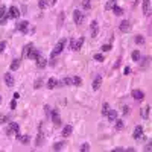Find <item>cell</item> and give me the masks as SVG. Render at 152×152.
Returning a JSON list of instances; mask_svg holds the SVG:
<instances>
[{"instance_id":"41","label":"cell","mask_w":152,"mask_h":152,"mask_svg":"<svg viewBox=\"0 0 152 152\" xmlns=\"http://www.w3.org/2000/svg\"><path fill=\"white\" fill-rule=\"evenodd\" d=\"M5 47H6V43H5V41H2V43H0V53H3Z\"/></svg>"},{"instance_id":"11","label":"cell","mask_w":152,"mask_h":152,"mask_svg":"<svg viewBox=\"0 0 152 152\" xmlns=\"http://www.w3.org/2000/svg\"><path fill=\"white\" fill-rule=\"evenodd\" d=\"M27 27H29V23H27L26 20L25 21H21V23H18V26H17V29L21 32V34H26L27 32Z\"/></svg>"},{"instance_id":"40","label":"cell","mask_w":152,"mask_h":152,"mask_svg":"<svg viewBox=\"0 0 152 152\" xmlns=\"http://www.w3.org/2000/svg\"><path fill=\"white\" fill-rule=\"evenodd\" d=\"M41 84H43V79H38L35 84H34V88H40V87H41Z\"/></svg>"},{"instance_id":"47","label":"cell","mask_w":152,"mask_h":152,"mask_svg":"<svg viewBox=\"0 0 152 152\" xmlns=\"http://www.w3.org/2000/svg\"><path fill=\"white\" fill-rule=\"evenodd\" d=\"M123 114H129V108L128 107H123Z\"/></svg>"},{"instance_id":"44","label":"cell","mask_w":152,"mask_h":152,"mask_svg":"<svg viewBox=\"0 0 152 152\" xmlns=\"http://www.w3.org/2000/svg\"><path fill=\"white\" fill-rule=\"evenodd\" d=\"M15 107H17V104H15V99L11 102V110H15Z\"/></svg>"},{"instance_id":"28","label":"cell","mask_w":152,"mask_h":152,"mask_svg":"<svg viewBox=\"0 0 152 152\" xmlns=\"http://www.w3.org/2000/svg\"><path fill=\"white\" fill-rule=\"evenodd\" d=\"M140 56H142L140 52H138V50H134V52H132V61H140Z\"/></svg>"},{"instance_id":"13","label":"cell","mask_w":152,"mask_h":152,"mask_svg":"<svg viewBox=\"0 0 152 152\" xmlns=\"http://www.w3.org/2000/svg\"><path fill=\"white\" fill-rule=\"evenodd\" d=\"M40 56H41V53H40V50H38V49H32L27 58H31V59H34V61H37V59H38Z\"/></svg>"},{"instance_id":"5","label":"cell","mask_w":152,"mask_h":152,"mask_svg":"<svg viewBox=\"0 0 152 152\" xmlns=\"http://www.w3.org/2000/svg\"><path fill=\"white\" fill-rule=\"evenodd\" d=\"M73 20H75V23H76V25H81V23H82V20H84V15H82V12L76 9V11L73 12Z\"/></svg>"},{"instance_id":"22","label":"cell","mask_w":152,"mask_h":152,"mask_svg":"<svg viewBox=\"0 0 152 152\" xmlns=\"http://www.w3.org/2000/svg\"><path fill=\"white\" fill-rule=\"evenodd\" d=\"M82 44H84V37H81L79 40H78V41L75 43V49H73V50L79 52V50H81V47H82Z\"/></svg>"},{"instance_id":"46","label":"cell","mask_w":152,"mask_h":152,"mask_svg":"<svg viewBox=\"0 0 152 152\" xmlns=\"http://www.w3.org/2000/svg\"><path fill=\"white\" fill-rule=\"evenodd\" d=\"M44 113H46V116H47V114H50V108L47 107V105L44 107Z\"/></svg>"},{"instance_id":"9","label":"cell","mask_w":152,"mask_h":152,"mask_svg":"<svg viewBox=\"0 0 152 152\" xmlns=\"http://www.w3.org/2000/svg\"><path fill=\"white\" fill-rule=\"evenodd\" d=\"M134 138H137V140H138V138H142V137H143V126L142 125H137L135 126V129H134Z\"/></svg>"},{"instance_id":"27","label":"cell","mask_w":152,"mask_h":152,"mask_svg":"<svg viewBox=\"0 0 152 152\" xmlns=\"http://www.w3.org/2000/svg\"><path fill=\"white\" fill-rule=\"evenodd\" d=\"M113 11H114L116 15H122V14H123V8H120V6H117V5L113 8Z\"/></svg>"},{"instance_id":"6","label":"cell","mask_w":152,"mask_h":152,"mask_svg":"<svg viewBox=\"0 0 152 152\" xmlns=\"http://www.w3.org/2000/svg\"><path fill=\"white\" fill-rule=\"evenodd\" d=\"M142 8H143L144 15H149V14H151V0H143Z\"/></svg>"},{"instance_id":"39","label":"cell","mask_w":152,"mask_h":152,"mask_svg":"<svg viewBox=\"0 0 152 152\" xmlns=\"http://www.w3.org/2000/svg\"><path fill=\"white\" fill-rule=\"evenodd\" d=\"M64 84H65V85H73L72 78H64Z\"/></svg>"},{"instance_id":"30","label":"cell","mask_w":152,"mask_h":152,"mask_svg":"<svg viewBox=\"0 0 152 152\" xmlns=\"http://www.w3.org/2000/svg\"><path fill=\"white\" fill-rule=\"evenodd\" d=\"M111 49H113V46H111V44H104L102 47H100V50H102V52H110Z\"/></svg>"},{"instance_id":"20","label":"cell","mask_w":152,"mask_h":152,"mask_svg":"<svg viewBox=\"0 0 152 152\" xmlns=\"http://www.w3.org/2000/svg\"><path fill=\"white\" fill-rule=\"evenodd\" d=\"M56 84H58V81H56V78H50V79L47 81V88L49 90H52L56 87Z\"/></svg>"},{"instance_id":"2","label":"cell","mask_w":152,"mask_h":152,"mask_svg":"<svg viewBox=\"0 0 152 152\" xmlns=\"http://www.w3.org/2000/svg\"><path fill=\"white\" fill-rule=\"evenodd\" d=\"M8 21V9L5 5L0 6V25H6Z\"/></svg>"},{"instance_id":"8","label":"cell","mask_w":152,"mask_h":152,"mask_svg":"<svg viewBox=\"0 0 152 152\" xmlns=\"http://www.w3.org/2000/svg\"><path fill=\"white\" fill-rule=\"evenodd\" d=\"M52 120H53V123L56 126L61 125V117H59V113H58V110H53L52 111Z\"/></svg>"},{"instance_id":"26","label":"cell","mask_w":152,"mask_h":152,"mask_svg":"<svg viewBox=\"0 0 152 152\" xmlns=\"http://www.w3.org/2000/svg\"><path fill=\"white\" fill-rule=\"evenodd\" d=\"M72 82H73V85H76V87H79L81 84H82V79H81L79 76H75V78H72Z\"/></svg>"},{"instance_id":"45","label":"cell","mask_w":152,"mask_h":152,"mask_svg":"<svg viewBox=\"0 0 152 152\" xmlns=\"http://www.w3.org/2000/svg\"><path fill=\"white\" fill-rule=\"evenodd\" d=\"M75 43H76V41H75L73 38H70V49H75Z\"/></svg>"},{"instance_id":"36","label":"cell","mask_w":152,"mask_h":152,"mask_svg":"<svg viewBox=\"0 0 152 152\" xmlns=\"http://www.w3.org/2000/svg\"><path fill=\"white\" fill-rule=\"evenodd\" d=\"M90 151V144L88 143H84L82 146H81V152H87Z\"/></svg>"},{"instance_id":"43","label":"cell","mask_w":152,"mask_h":152,"mask_svg":"<svg viewBox=\"0 0 152 152\" xmlns=\"http://www.w3.org/2000/svg\"><path fill=\"white\" fill-rule=\"evenodd\" d=\"M129 73H131V67H129V65H126V67H125V75H129Z\"/></svg>"},{"instance_id":"35","label":"cell","mask_w":152,"mask_h":152,"mask_svg":"<svg viewBox=\"0 0 152 152\" xmlns=\"http://www.w3.org/2000/svg\"><path fill=\"white\" fill-rule=\"evenodd\" d=\"M116 122V129H123V122L122 120H114Z\"/></svg>"},{"instance_id":"23","label":"cell","mask_w":152,"mask_h":152,"mask_svg":"<svg viewBox=\"0 0 152 152\" xmlns=\"http://www.w3.org/2000/svg\"><path fill=\"white\" fill-rule=\"evenodd\" d=\"M149 110H151V107H149V105H148V107H144L143 110L140 111V116L143 117V119H148V117H149Z\"/></svg>"},{"instance_id":"17","label":"cell","mask_w":152,"mask_h":152,"mask_svg":"<svg viewBox=\"0 0 152 152\" xmlns=\"http://www.w3.org/2000/svg\"><path fill=\"white\" fill-rule=\"evenodd\" d=\"M17 140H18V142H21V143L27 144L29 142H31V137H29V135H20L17 132Z\"/></svg>"},{"instance_id":"10","label":"cell","mask_w":152,"mask_h":152,"mask_svg":"<svg viewBox=\"0 0 152 152\" xmlns=\"http://www.w3.org/2000/svg\"><path fill=\"white\" fill-rule=\"evenodd\" d=\"M105 116H107V119L110 120V122H114V120L117 119V111L116 110H108V113L105 114Z\"/></svg>"},{"instance_id":"3","label":"cell","mask_w":152,"mask_h":152,"mask_svg":"<svg viewBox=\"0 0 152 152\" xmlns=\"http://www.w3.org/2000/svg\"><path fill=\"white\" fill-rule=\"evenodd\" d=\"M18 132V123H15V122H11L8 126V129H6V134L11 135V134H17Z\"/></svg>"},{"instance_id":"4","label":"cell","mask_w":152,"mask_h":152,"mask_svg":"<svg viewBox=\"0 0 152 152\" xmlns=\"http://www.w3.org/2000/svg\"><path fill=\"white\" fill-rule=\"evenodd\" d=\"M8 17H11V18H18L20 17V11H18L17 6H11V8H9Z\"/></svg>"},{"instance_id":"12","label":"cell","mask_w":152,"mask_h":152,"mask_svg":"<svg viewBox=\"0 0 152 152\" xmlns=\"http://www.w3.org/2000/svg\"><path fill=\"white\" fill-rule=\"evenodd\" d=\"M132 98H134L135 100H142V99L144 98V93L142 90H132Z\"/></svg>"},{"instance_id":"31","label":"cell","mask_w":152,"mask_h":152,"mask_svg":"<svg viewBox=\"0 0 152 152\" xmlns=\"http://www.w3.org/2000/svg\"><path fill=\"white\" fill-rule=\"evenodd\" d=\"M135 43H137V44H144V38L142 35H137L135 37Z\"/></svg>"},{"instance_id":"25","label":"cell","mask_w":152,"mask_h":152,"mask_svg":"<svg viewBox=\"0 0 152 152\" xmlns=\"http://www.w3.org/2000/svg\"><path fill=\"white\" fill-rule=\"evenodd\" d=\"M116 6V0H108L107 2V5H105V9L107 11H110V9H113Z\"/></svg>"},{"instance_id":"7","label":"cell","mask_w":152,"mask_h":152,"mask_svg":"<svg viewBox=\"0 0 152 152\" xmlns=\"http://www.w3.org/2000/svg\"><path fill=\"white\" fill-rule=\"evenodd\" d=\"M119 29H120L122 32H129V31H131V23H129L128 20H123V21L120 23Z\"/></svg>"},{"instance_id":"1","label":"cell","mask_w":152,"mask_h":152,"mask_svg":"<svg viewBox=\"0 0 152 152\" xmlns=\"http://www.w3.org/2000/svg\"><path fill=\"white\" fill-rule=\"evenodd\" d=\"M64 44H65V40H61V41H58V44L55 46V49L52 50V53H50V58H52V59H53V58H56V55H59L61 52H63Z\"/></svg>"},{"instance_id":"21","label":"cell","mask_w":152,"mask_h":152,"mask_svg":"<svg viewBox=\"0 0 152 152\" xmlns=\"http://www.w3.org/2000/svg\"><path fill=\"white\" fill-rule=\"evenodd\" d=\"M46 64H47V61H46L44 58H41V56L37 59V67H38V69H44Z\"/></svg>"},{"instance_id":"32","label":"cell","mask_w":152,"mask_h":152,"mask_svg":"<svg viewBox=\"0 0 152 152\" xmlns=\"http://www.w3.org/2000/svg\"><path fill=\"white\" fill-rule=\"evenodd\" d=\"M38 6H40V9H44L47 6V0H38Z\"/></svg>"},{"instance_id":"15","label":"cell","mask_w":152,"mask_h":152,"mask_svg":"<svg viewBox=\"0 0 152 152\" xmlns=\"http://www.w3.org/2000/svg\"><path fill=\"white\" fill-rule=\"evenodd\" d=\"M5 82H6L8 87H12L14 82H15V81H14V76H12L11 73H6V75H5Z\"/></svg>"},{"instance_id":"33","label":"cell","mask_w":152,"mask_h":152,"mask_svg":"<svg viewBox=\"0 0 152 152\" xmlns=\"http://www.w3.org/2000/svg\"><path fill=\"white\" fill-rule=\"evenodd\" d=\"M90 6H91V2L90 0H84L82 2V8L84 9H90Z\"/></svg>"},{"instance_id":"19","label":"cell","mask_w":152,"mask_h":152,"mask_svg":"<svg viewBox=\"0 0 152 152\" xmlns=\"http://www.w3.org/2000/svg\"><path fill=\"white\" fill-rule=\"evenodd\" d=\"M20 64H21V61H20L18 58L12 59V63H11V70H12V72H14V70H17L18 67H20Z\"/></svg>"},{"instance_id":"48","label":"cell","mask_w":152,"mask_h":152,"mask_svg":"<svg viewBox=\"0 0 152 152\" xmlns=\"http://www.w3.org/2000/svg\"><path fill=\"white\" fill-rule=\"evenodd\" d=\"M119 65H120V59H117V63L114 64V69H117V67H119Z\"/></svg>"},{"instance_id":"16","label":"cell","mask_w":152,"mask_h":152,"mask_svg":"<svg viewBox=\"0 0 152 152\" xmlns=\"http://www.w3.org/2000/svg\"><path fill=\"white\" fill-rule=\"evenodd\" d=\"M32 47H34V46H32V43H27V44L23 47V58H27V56H29L31 50H32Z\"/></svg>"},{"instance_id":"34","label":"cell","mask_w":152,"mask_h":152,"mask_svg":"<svg viewBox=\"0 0 152 152\" xmlns=\"http://www.w3.org/2000/svg\"><path fill=\"white\" fill-rule=\"evenodd\" d=\"M63 146H64V143H61V142H59V143H55L53 144V151H61Z\"/></svg>"},{"instance_id":"37","label":"cell","mask_w":152,"mask_h":152,"mask_svg":"<svg viewBox=\"0 0 152 152\" xmlns=\"http://www.w3.org/2000/svg\"><path fill=\"white\" fill-rule=\"evenodd\" d=\"M6 122H8V116H5V114H2V116H0V123L3 125V123H6Z\"/></svg>"},{"instance_id":"14","label":"cell","mask_w":152,"mask_h":152,"mask_svg":"<svg viewBox=\"0 0 152 152\" xmlns=\"http://www.w3.org/2000/svg\"><path fill=\"white\" fill-rule=\"evenodd\" d=\"M100 85H102V78H100V76H96L94 81H93V85H91V87H93V90L96 91V90L100 88Z\"/></svg>"},{"instance_id":"42","label":"cell","mask_w":152,"mask_h":152,"mask_svg":"<svg viewBox=\"0 0 152 152\" xmlns=\"http://www.w3.org/2000/svg\"><path fill=\"white\" fill-rule=\"evenodd\" d=\"M41 142H43V134L40 132V135H38V140H37V144L40 146V144H41Z\"/></svg>"},{"instance_id":"18","label":"cell","mask_w":152,"mask_h":152,"mask_svg":"<svg viewBox=\"0 0 152 152\" xmlns=\"http://www.w3.org/2000/svg\"><path fill=\"white\" fill-rule=\"evenodd\" d=\"M73 132V128L70 125H67V126H64V129H63V137H70Z\"/></svg>"},{"instance_id":"49","label":"cell","mask_w":152,"mask_h":152,"mask_svg":"<svg viewBox=\"0 0 152 152\" xmlns=\"http://www.w3.org/2000/svg\"><path fill=\"white\" fill-rule=\"evenodd\" d=\"M0 104H2V96H0Z\"/></svg>"},{"instance_id":"38","label":"cell","mask_w":152,"mask_h":152,"mask_svg":"<svg viewBox=\"0 0 152 152\" xmlns=\"http://www.w3.org/2000/svg\"><path fill=\"white\" fill-rule=\"evenodd\" d=\"M94 59H96V61H104V55L102 53H96L94 55Z\"/></svg>"},{"instance_id":"24","label":"cell","mask_w":152,"mask_h":152,"mask_svg":"<svg viewBox=\"0 0 152 152\" xmlns=\"http://www.w3.org/2000/svg\"><path fill=\"white\" fill-rule=\"evenodd\" d=\"M90 27H91V37L94 38V37L98 35V23H96V21H93Z\"/></svg>"},{"instance_id":"29","label":"cell","mask_w":152,"mask_h":152,"mask_svg":"<svg viewBox=\"0 0 152 152\" xmlns=\"http://www.w3.org/2000/svg\"><path fill=\"white\" fill-rule=\"evenodd\" d=\"M108 110H110V104H108V102H105V104L102 105V114H104V116L108 113Z\"/></svg>"}]
</instances>
